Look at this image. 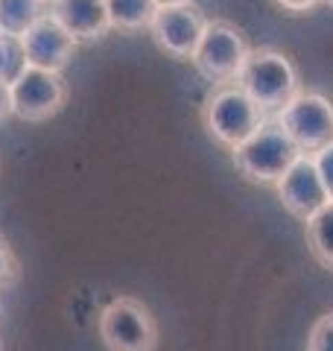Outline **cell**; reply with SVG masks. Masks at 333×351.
Segmentation results:
<instances>
[{
	"instance_id": "21",
	"label": "cell",
	"mask_w": 333,
	"mask_h": 351,
	"mask_svg": "<svg viewBox=\"0 0 333 351\" xmlns=\"http://www.w3.org/2000/svg\"><path fill=\"white\" fill-rule=\"evenodd\" d=\"M158 3V9L161 6H184V3H196V0H155Z\"/></svg>"
},
{
	"instance_id": "19",
	"label": "cell",
	"mask_w": 333,
	"mask_h": 351,
	"mask_svg": "<svg viewBox=\"0 0 333 351\" xmlns=\"http://www.w3.org/2000/svg\"><path fill=\"white\" fill-rule=\"evenodd\" d=\"M275 3L290 15H304V12H313L321 0H275Z\"/></svg>"
},
{
	"instance_id": "25",
	"label": "cell",
	"mask_w": 333,
	"mask_h": 351,
	"mask_svg": "<svg viewBox=\"0 0 333 351\" xmlns=\"http://www.w3.org/2000/svg\"><path fill=\"white\" fill-rule=\"evenodd\" d=\"M0 311H3V304H0Z\"/></svg>"
},
{
	"instance_id": "11",
	"label": "cell",
	"mask_w": 333,
	"mask_h": 351,
	"mask_svg": "<svg viewBox=\"0 0 333 351\" xmlns=\"http://www.w3.org/2000/svg\"><path fill=\"white\" fill-rule=\"evenodd\" d=\"M47 12L76 44L99 41L111 29L106 0H53Z\"/></svg>"
},
{
	"instance_id": "1",
	"label": "cell",
	"mask_w": 333,
	"mask_h": 351,
	"mask_svg": "<svg viewBox=\"0 0 333 351\" xmlns=\"http://www.w3.org/2000/svg\"><path fill=\"white\" fill-rule=\"evenodd\" d=\"M199 117H202L208 138L231 152L246 138H251L269 114L237 82H228L210 88L202 100V108H199Z\"/></svg>"
},
{
	"instance_id": "8",
	"label": "cell",
	"mask_w": 333,
	"mask_h": 351,
	"mask_svg": "<svg viewBox=\"0 0 333 351\" xmlns=\"http://www.w3.org/2000/svg\"><path fill=\"white\" fill-rule=\"evenodd\" d=\"M205 27H208V18L196 3L161 6L149 24V36L158 44V50L166 53L170 59L190 62Z\"/></svg>"
},
{
	"instance_id": "10",
	"label": "cell",
	"mask_w": 333,
	"mask_h": 351,
	"mask_svg": "<svg viewBox=\"0 0 333 351\" xmlns=\"http://www.w3.org/2000/svg\"><path fill=\"white\" fill-rule=\"evenodd\" d=\"M21 44H24L29 68H41V71H53V73H62L68 68L76 47H79L50 12L41 15L36 24L21 36Z\"/></svg>"
},
{
	"instance_id": "3",
	"label": "cell",
	"mask_w": 333,
	"mask_h": 351,
	"mask_svg": "<svg viewBox=\"0 0 333 351\" xmlns=\"http://www.w3.org/2000/svg\"><path fill=\"white\" fill-rule=\"evenodd\" d=\"M298 156L301 152L275 117H266L263 126L251 138L231 149V161H234L243 179L251 184H263V188H275Z\"/></svg>"
},
{
	"instance_id": "16",
	"label": "cell",
	"mask_w": 333,
	"mask_h": 351,
	"mask_svg": "<svg viewBox=\"0 0 333 351\" xmlns=\"http://www.w3.org/2000/svg\"><path fill=\"white\" fill-rule=\"evenodd\" d=\"M307 351H333V311L321 313L307 334Z\"/></svg>"
},
{
	"instance_id": "14",
	"label": "cell",
	"mask_w": 333,
	"mask_h": 351,
	"mask_svg": "<svg viewBox=\"0 0 333 351\" xmlns=\"http://www.w3.org/2000/svg\"><path fill=\"white\" fill-rule=\"evenodd\" d=\"M47 9L44 0H0V36L21 38Z\"/></svg>"
},
{
	"instance_id": "4",
	"label": "cell",
	"mask_w": 333,
	"mask_h": 351,
	"mask_svg": "<svg viewBox=\"0 0 333 351\" xmlns=\"http://www.w3.org/2000/svg\"><path fill=\"white\" fill-rule=\"evenodd\" d=\"M251 47H249L246 32L225 18H214L208 21L190 64L205 82L228 85V82H237V73L243 71Z\"/></svg>"
},
{
	"instance_id": "24",
	"label": "cell",
	"mask_w": 333,
	"mask_h": 351,
	"mask_svg": "<svg viewBox=\"0 0 333 351\" xmlns=\"http://www.w3.org/2000/svg\"><path fill=\"white\" fill-rule=\"evenodd\" d=\"M44 3H47V6H50V3H53V0H44Z\"/></svg>"
},
{
	"instance_id": "12",
	"label": "cell",
	"mask_w": 333,
	"mask_h": 351,
	"mask_svg": "<svg viewBox=\"0 0 333 351\" xmlns=\"http://www.w3.org/2000/svg\"><path fill=\"white\" fill-rule=\"evenodd\" d=\"M108 24L117 32H143L149 29L158 3L155 0H106Z\"/></svg>"
},
{
	"instance_id": "15",
	"label": "cell",
	"mask_w": 333,
	"mask_h": 351,
	"mask_svg": "<svg viewBox=\"0 0 333 351\" xmlns=\"http://www.w3.org/2000/svg\"><path fill=\"white\" fill-rule=\"evenodd\" d=\"M27 68H29V64H27V53H24V44H21V38L0 36V82L12 85Z\"/></svg>"
},
{
	"instance_id": "20",
	"label": "cell",
	"mask_w": 333,
	"mask_h": 351,
	"mask_svg": "<svg viewBox=\"0 0 333 351\" xmlns=\"http://www.w3.org/2000/svg\"><path fill=\"white\" fill-rule=\"evenodd\" d=\"M12 114V100H9V85L0 82V123Z\"/></svg>"
},
{
	"instance_id": "7",
	"label": "cell",
	"mask_w": 333,
	"mask_h": 351,
	"mask_svg": "<svg viewBox=\"0 0 333 351\" xmlns=\"http://www.w3.org/2000/svg\"><path fill=\"white\" fill-rule=\"evenodd\" d=\"M9 100H12L15 117L27 120V123H41V120H50L64 108L68 82L62 73L27 68L9 85Z\"/></svg>"
},
{
	"instance_id": "17",
	"label": "cell",
	"mask_w": 333,
	"mask_h": 351,
	"mask_svg": "<svg viewBox=\"0 0 333 351\" xmlns=\"http://www.w3.org/2000/svg\"><path fill=\"white\" fill-rule=\"evenodd\" d=\"M18 278H21V261L15 255V249L9 246V240L0 234V290L18 284Z\"/></svg>"
},
{
	"instance_id": "22",
	"label": "cell",
	"mask_w": 333,
	"mask_h": 351,
	"mask_svg": "<svg viewBox=\"0 0 333 351\" xmlns=\"http://www.w3.org/2000/svg\"><path fill=\"white\" fill-rule=\"evenodd\" d=\"M321 3H328V6H330V9H333V0H321Z\"/></svg>"
},
{
	"instance_id": "18",
	"label": "cell",
	"mask_w": 333,
	"mask_h": 351,
	"mask_svg": "<svg viewBox=\"0 0 333 351\" xmlns=\"http://www.w3.org/2000/svg\"><path fill=\"white\" fill-rule=\"evenodd\" d=\"M316 170H319V179L321 184H325V191H328V199L333 202V144H328L325 149H319L316 156Z\"/></svg>"
},
{
	"instance_id": "6",
	"label": "cell",
	"mask_w": 333,
	"mask_h": 351,
	"mask_svg": "<svg viewBox=\"0 0 333 351\" xmlns=\"http://www.w3.org/2000/svg\"><path fill=\"white\" fill-rule=\"evenodd\" d=\"M301 156H316L333 144V100L319 91H298L281 112L272 114Z\"/></svg>"
},
{
	"instance_id": "5",
	"label": "cell",
	"mask_w": 333,
	"mask_h": 351,
	"mask_svg": "<svg viewBox=\"0 0 333 351\" xmlns=\"http://www.w3.org/2000/svg\"><path fill=\"white\" fill-rule=\"evenodd\" d=\"M99 339L108 351H155L158 348V322L147 304L135 295L111 299L97 319Z\"/></svg>"
},
{
	"instance_id": "9",
	"label": "cell",
	"mask_w": 333,
	"mask_h": 351,
	"mask_svg": "<svg viewBox=\"0 0 333 351\" xmlns=\"http://www.w3.org/2000/svg\"><path fill=\"white\" fill-rule=\"evenodd\" d=\"M275 191H278V202L284 205V211L293 214L295 219H301V223H307L316 211H321L330 202L325 184L319 179L313 156H298L293 161V167L275 184Z\"/></svg>"
},
{
	"instance_id": "23",
	"label": "cell",
	"mask_w": 333,
	"mask_h": 351,
	"mask_svg": "<svg viewBox=\"0 0 333 351\" xmlns=\"http://www.w3.org/2000/svg\"><path fill=\"white\" fill-rule=\"evenodd\" d=\"M0 351H3V339H0Z\"/></svg>"
},
{
	"instance_id": "2",
	"label": "cell",
	"mask_w": 333,
	"mask_h": 351,
	"mask_svg": "<svg viewBox=\"0 0 333 351\" xmlns=\"http://www.w3.org/2000/svg\"><path fill=\"white\" fill-rule=\"evenodd\" d=\"M237 85L266 114H275L301 91V76L286 53L275 47H254L237 73Z\"/></svg>"
},
{
	"instance_id": "13",
	"label": "cell",
	"mask_w": 333,
	"mask_h": 351,
	"mask_svg": "<svg viewBox=\"0 0 333 351\" xmlns=\"http://www.w3.org/2000/svg\"><path fill=\"white\" fill-rule=\"evenodd\" d=\"M304 237H307V249L316 258L319 267H325L333 272V202H328L321 211L304 223Z\"/></svg>"
}]
</instances>
